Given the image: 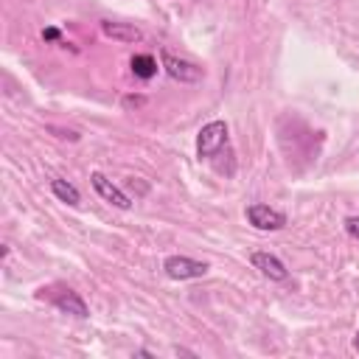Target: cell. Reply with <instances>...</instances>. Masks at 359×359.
Listing matches in <instances>:
<instances>
[{"mask_svg": "<svg viewBox=\"0 0 359 359\" xmlns=\"http://www.w3.org/2000/svg\"><path fill=\"white\" fill-rule=\"evenodd\" d=\"M247 222L255 227V230H283L286 227V213L283 210H275L269 205H250L247 208Z\"/></svg>", "mask_w": 359, "mask_h": 359, "instance_id": "3", "label": "cell"}, {"mask_svg": "<svg viewBox=\"0 0 359 359\" xmlns=\"http://www.w3.org/2000/svg\"><path fill=\"white\" fill-rule=\"evenodd\" d=\"M345 233L359 241V216H348V219H345Z\"/></svg>", "mask_w": 359, "mask_h": 359, "instance_id": "11", "label": "cell"}, {"mask_svg": "<svg viewBox=\"0 0 359 359\" xmlns=\"http://www.w3.org/2000/svg\"><path fill=\"white\" fill-rule=\"evenodd\" d=\"M90 182H93L95 194H98L104 202H109V205H115V208H121V210H129V208H132V199H129L118 185H112V180H107L101 171H93V174H90Z\"/></svg>", "mask_w": 359, "mask_h": 359, "instance_id": "5", "label": "cell"}, {"mask_svg": "<svg viewBox=\"0 0 359 359\" xmlns=\"http://www.w3.org/2000/svg\"><path fill=\"white\" fill-rule=\"evenodd\" d=\"M222 149H230L227 146V123L224 121H210L199 129L196 135V154L202 160H213L222 154Z\"/></svg>", "mask_w": 359, "mask_h": 359, "instance_id": "1", "label": "cell"}, {"mask_svg": "<svg viewBox=\"0 0 359 359\" xmlns=\"http://www.w3.org/2000/svg\"><path fill=\"white\" fill-rule=\"evenodd\" d=\"M163 269L171 280H194V278H202L210 266L205 261H196V258H188V255H168L163 261Z\"/></svg>", "mask_w": 359, "mask_h": 359, "instance_id": "2", "label": "cell"}, {"mask_svg": "<svg viewBox=\"0 0 359 359\" xmlns=\"http://www.w3.org/2000/svg\"><path fill=\"white\" fill-rule=\"evenodd\" d=\"M129 67H132V73H135L137 79H143V81H149V79L157 76V59H154L151 53H135V56L129 59Z\"/></svg>", "mask_w": 359, "mask_h": 359, "instance_id": "9", "label": "cell"}, {"mask_svg": "<svg viewBox=\"0 0 359 359\" xmlns=\"http://www.w3.org/2000/svg\"><path fill=\"white\" fill-rule=\"evenodd\" d=\"M42 39H45V42H59L62 34H59V28H45V31H42Z\"/></svg>", "mask_w": 359, "mask_h": 359, "instance_id": "12", "label": "cell"}, {"mask_svg": "<svg viewBox=\"0 0 359 359\" xmlns=\"http://www.w3.org/2000/svg\"><path fill=\"white\" fill-rule=\"evenodd\" d=\"M353 345H356V351H359V331H356V339H353Z\"/></svg>", "mask_w": 359, "mask_h": 359, "instance_id": "13", "label": "cell"}, {"mask_svg": "<svg viewBox=\"0 0 359 359\" xmlns=\"http://www.w3.org/2000/svg\"><path fill=\"white\" fill-rule=\"evenodd\" d=\"M101 31H104V36H109V39H115V42H123V45H129V42H140V39H143V31H140L137 25H132V22L101 20Z\"/></svg>", "mask_w": 359, "mask_h": 359, "instance_id": "7", "label": "cell"}, {"mask_svg": "<svg viewBox=\"0 0 359 359\" xmlns=\"http://www.w3.org/2000/svg\"><path fill=\"white\" fill-rule=\"evenodd\" d=\"M50 303L59 309V311H65V314H73V317H90V309H87V303L73 292V289H62V292H56V294H50Z\"/></svg>", "mask_w": 359, "mask_h": 359, "instance_id": "8", "label": "cell"}, {"mask_svg": "<svg viewBox=\"0 0 359 359\" xmlns=\"http://www.w3.org/2000/svg\"><path fill=\"white\" fill-rule=\"evenodd\" d=\"M163 70L171 76V79H177V81H182V84H194V81H202V67H196L194 62H188V59H180V56H174V53H168V50H163Z\"/></svg>", "mask_w": 359, "mask_h": 359, "instance_id": "4", "label": "cell"}, {"mask_svg": "<svg viewBox=\"0 0 359 359\" xmlns=\"http://www.w3.org/2000/svg\"><path fill=\"white\" fill-rule=\"evenodd\" d=\"M50 191H53V196L59 202H67V205H79L81 202L79 188L73 182H67V180H50Z\"/></svg>", "mask_w": 359, "mask_h": 359, "instance_id": "10", "label": "cell"}, {"mask_svg": "<svg viewBox=\"0 0 359 359\" xmlns=\"http://www.w3.org/2000/svg\"><path fill=\"white\" fill-rule=\"evenodd\" d=\"M250 264H252L264 278H269V280H286V278H289L286 264H283L278 255H272V252H252V255H250Z\"/></svg>", "mask_w": 359, "mask_h": 359, "instance_id": "6", "label": "cell"}]
</instances>
